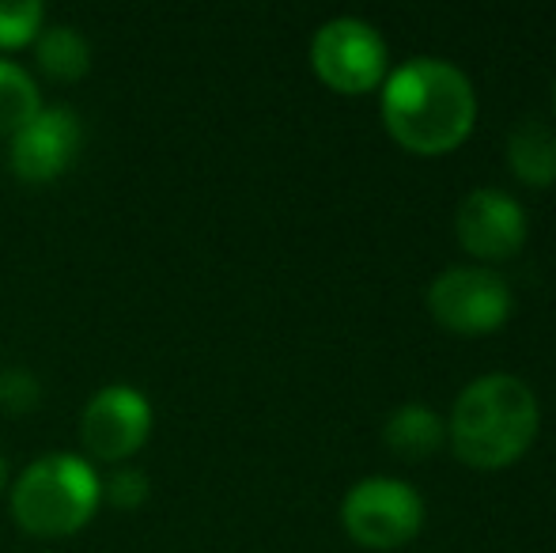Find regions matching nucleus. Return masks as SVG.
I'll return each mask as SVG.
<instances>
[{
  "instance_id": "obj_15",
  "label": "nucleus",
  "mask_w": 556,
  "mask_h": 553,
  "mask_svg": "<svg viewBox=\"0 0 556 553\" xmlns=\"http://www.w3.org/2000/svg\"><path fill=\"white\" fill-rule=\"evenodd\" d=\"M35 402H38V384L27 372H8V376L0 379V406L4 410L23 414V410H30Z\"/></svg>"
},
{
  "instance_id": "obj_14",
  "label": "nucleus",
  "mask_w": 556,
  "mask_h": 553,
  "mask_svg": "<svg viewBox=\"0 0 556 553\" xmlns=\"http://www.w3.org/2000/svg\"><path fill=\"white\" fill-rule=\"evenodd\" d=\"M42 4L38 0H15L0 4V50H23L42 35Z\"/></svg>"
},
{
  "instance_id": "obj_11",
  "label": "nucleus",
  "mask_w": 556,
  "mask_h": 553,
  "mask_svg": "<svg viewBox=\"0 0 556 553\" xmlns=\"http://www.w3.org/2000/svg\"><path fill=\"white\" fill-rule=\"evenodd\" d=\"M446 425L435 410L420 406V402H405L382 425V440L394 455L402 458H428L443 443Z\"/></svg>"
},
{
  "instance_id": "obj_12",
  "label": "nucleus",
  "mask_w": 556,
  "mask_h": 553,
  "mask_svg": "<svg viewBox=\"0 0 556 553\" xmlns=\"http://www.w3.org/2000/svg\"><path fill=\"white\" fill-rule=\"evenodd\" d=\"M38 68L53 80H80L91 68V46L76 27H50L38 35Z\"/></svg>"
},
{
  "instance_id": "obj_8",
  "label": "nucleus",
  "mask_w": 556,
  "mask_h": 553,
  "mask_svg": "<svg viewBox=\"0 0 556 553\" xmlns=\"http://www.w3.org/2000/svg\"><path fill=\"white\" fill-rule=\"evenodd\" d=\"M80 118L68 106H42L20 134L12 137L8 163L23 183H53L76 163L80 152Z\"/></svg>"
},
{
  "instance_id": "obj_5",
  "label": "nucleus",
  "mask_w": 556,
  "mask_h": 553,
  "mask_svg": "<svg viewBox=\"0 0 556 553\" xmlns=\"http://www.w3.org/2000/svg\"><path fill=\"white\" fill-rule=\"evenodd\" d=\"M311 65L318 80L330 84L333 91L359 96V91H371L387 73V42L371 23L356 15H337L311 38Z\"/></svg>"
},
{
  "instance_id": "obj_17",
  "label": "nucleus",
  "mask_w": 556,
  "mask_h": 553,
  "mask_svg": "<svg viewBox=\"0 0 556 553\" xmlns=\"http://www.w3.org/2000/svg\"><path fill=\"white\" fill-rule=\"evenodd\" d=\"M0 493H4V458H0Z\"/></svg>"
},
{
  "instance_id": "obj_4",
  "label": "nucleus",
  "mask_w": 556,
  "mask_h": 553,
  "mask_svg": "<svg viewBox=\"0 0 556 553\" xmlns=\"http://www.w3.org/2000/svg\"><path fill=\"white\" fill-rule=\"evenodd\" d=\"M341 524L367 550H397L425 524V501L402 478H364L344 493Z\"/></svg>"
},
{
  "instance_id": "obj_7",
  "label": "nucleus",
  "mask_w": 556,
  "mask_h": 553,
  "mask_svg": "<svg viewBox=\"0 0 556 553\" xmlns=\"http://www.w3.org/2000/svg\"><path fill=\"white\" fill-rule=\"evenodd\" d=\"M152 432V406L137 387H103L84 410V451L96 463H122L137 455Z\"/></svg>"
},
{
  "instance_id": "obj_6",
  "label": "nucleus",
  "mask_w": 556,
  "mask_h": 553,
  "mask_svg": "<svg viewBox=\"0 0 556 553\" xmlns=\"http://www.w3.org/2000/svg\"><path fill=\"white\" fill-rule=\"evenodd\" d=\"M428 307L435 323L451 334H492L511 315V288L484 266H451L428 288Z\"/></svg>"
},
{
  "instance_id": "obj_10",
  "label": "nucleus",
  "mask_w": 556,
  "mask_h": 553,
  "mask_svg": "<svg viewBox=\"0 0 556 553\" xmlns=\"http://www.w3.org/2000/svg\"><path fill=\"white\" fill-rule=\"evenodd\" d=\"M507 163L530 186L556 183V129L542 118H527L507 137Z\"/></svg>"
},
{
  "instance_id": "obj_1",
  "label": "nucleus",
  "mask_w": 556,
  "mask_h": 553,
  "mask_svg": "<svg viewBox=\"0 0 556 553\" xmlns=\"http://www.w3.org/2000/svg\"><path fill=\"white\" fill-rule=\"evenodd\" d=\"M382 122L390 137L409 152H451L477 122L473 84L451 61L413 58L382 84Z\"/></svg>"
},
{
  "instance_id": "obj_2",
  "label": "nucleus",
  "mask_w": 556,
  "mask_h": 553,
  "mask_svg": "<svg viewBox=\"0 0 556 553\" xmlns=\"http://www.w3.org/2000/svg\"><path fill=\"white\" fill-rule=\"evenodd\" d=\"M538 425H542L538 394L519 376L492 372L462 387L446 420V440L462 463L496 470L527 455Z\"/></svg>"
},
{
  "instance_id": "obj_16",
  "label": "nucleus",
  "mask_w": 556,
  "mask_h": 553,
  "mask_svg": "<svg viewBox=\"0 0 556 553\" xmlns=\"http://www.w3.org/2000/svg\"><path fill=\"white\" fill-rule=\"evenodd\" d=\"M106 493H111V501L117 508H137V504L148 497V478L140 470H122L106 481Z\"/></svg>"
},
{
  "instance_id": "obj_3",
  "label": "nucleus",
  "mask_w": 556,
  "mask_h": 553,
  "mask_svg": "<svg viewBox=\"0 0 556 553\" xmlns=\"http://www.w3.org/2000/svg\"><path fill=\"white\" fill-rule=\"evenodd\" d=\"M103 501V481L96 466L80 455H42L23 470L12 489V516L27 535L65 539L76 535Z\"/></svg>"
},
{
  "instance_id": "obj_9",
  "label": "nucleus",
  "mask_w": 556,
  "mask_h": 553,
  "mask_svg": "<svg viewBox=\"0 0 556 553\" xmlns=\"http://www.w3.org/2000/svg\"><path fill=\"white\" fill-rule=\"evenodd\" d=\"M454 228H458V239L469 254L489 262L511 259L527 243V213H522V205L511 193L492 190V186L469 190L462 198Z\"/></svg>"
},
{
  "instance_id": "obj_13",
  "label": "nucleus",
  "mask_w": 556,
  "mask_h": 553,
  "mask_svg": "<svg viewBox=\"0 0 556 553\" xmlns=\"http://www.w3.org/2000/svg\"><path fill=\"white\" fill-rule=\"evenodd\" d=\"M42 111L35 76L15 61H0V137H15L35 114Z\"/></svg>"
}]
</instances>
